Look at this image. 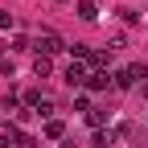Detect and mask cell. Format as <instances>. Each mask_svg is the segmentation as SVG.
<instances>
[{
  "label": "cell",
  "mask_w": 148,
  "mask_h": 148,
  "mask_svg": "<svg viewBox=\"0 0 148 148\" xmlns=\"http://www.w3.org/2000/svg\"><path fill=\"white\" fill-rule=\"evenodd\" d=\"M127 78H132V86L144 82V78H148V66H144V62H132V66H127Z\"/></svg>",
  "instance_id": "4"
},
{
  "label": "cell",
  "mask_w": 148,
  "mask_h": 148,
  "mask_svg": "<svg viewBox=\"0 0 148 148\" xmlns=\"http://www.w3.org/2000/svg\"><path fill=\"white\" fill-rule=\"evenodd\" d=\"M86 119H90V123H95V127H99V123L107 119V111H103V107H90V111H86Z\"/></svg>",
  "instance_id": "8"
},
{
  "label": "cell",
  "mask_w": 148,
  "mask_h": 148,
  "mask_svg": "<svg viewBox=\"0 0 148 148\" xmlns=\"http://www.w3.org/2000/svg\"><path fill=\"white\" fill-rule=\"evenodd\" d=\"M90 144H95V148H107V144H111V132H95V140H90Z\"/></svg>",
  "instance_id": "9"
},
{
  "label": "cell",
  "mask_w": 148,
  "mask_h": 148,
  "mask_svg": "<svg viewBox=\"0 0 148 148\" xmlns=\"http://www.w3.org/2000/svg\"><path fill=\"white\" fill-rule=\"evenodd\" d=\"M115 86H119V90H127V86H132V78H127V70H119V74H115Z\"/></svg>",
  "instance_id": "10"
},
{
  "label": "cell",
  "mask_w": 148,
  "mask_h": 148,
  "mask_svg": "<svg viewBox=\"0 0 148 148\" xmlns=\"http://www.w3.org/2000/svg\"><path fill=\"white\" fill-rule=\"evenodd\" d=\"M12 25V12H4V8H0V29H8Z\"/></svg>",
  "instance_id": "11"
},
{
  "label": "cell",
  "mask_w": 148,
  "mask_h": 148,
  "mask_svg": "<svg viewBox=\"0 0 148 148\" xmlns=\"http://www.w3.org/2000/svg\"><path fill=\"white\" fill-rule=\"evenodd\" d=\"M78 16H82V21H95V16H99L95 0H78Z\"/></svg>",
  "instance_id": "5"
},
{
  "label": "cell",
  "mask_w": 148,
  "mask_h": 148,
  "mask_svg": "<svg viewBox=\"0 0 148 148\" xmlns=\"http://www.w3.org/2000/svg\"><path fill=\"white\" fill-rule=\"evenodd\" d=\"M33 74H37V78H49V58H37L33 62Z\"/></svg>",
  "instance_id": "7"
},
{
  "label": "cell",
  "mask_w": 148,
  "mask_h": 148,
  "mask_svg": "<svg viewBox=\"0 0 148 148\" xmlns=\"http://www.w3.org/2000/svg\"><path fill=\"white\" fill-rule=\"evenodd\" d=\"M107 82H111V78H107V70H90V74H86V86H90V90H103Z\"/></svg>",
  "instance_id": "3"
},
{
  "label": "cell",
  "mask_w": 148,
  "mask_h": 148,
  "mask_svg": "<svg viewBox=\"0 0 148 148\" xmlns=\"http://www.w3.org/2000/svg\"><path fill=\"white\" fill-rule=\"evenodd\" d=\"M58 4H70V0H58Z\"/></svg>",
  "instance_id": "12"
},
{
  "label": "cell",
  "mask_w": 148,
  "mask_h": 148,
  "mask_svg": "<svg viewBox=\"0 0 148 148\" xmlns=\"http://www.w3.org/2000/svg\"><path fill=\"white\" fill-rule=\"evenodd\" d=\"M62 132H66V127H62V119H49V123H45V136H49V140H58Z\"/></svg>",
  "instance_id": "6"
},
{
  "label": "cell",
  "mask_w": 148,
  "mask_h": 148,
  "mask_svg": "<svg viewBox=\"0 0 148 148\" xmlns=\"http://www.w3.org/2000/svg\"><path fill=\"white\" fill-rule=\"evenodd\" d=\"M86 74H90L86 62H70V66H66V82H70V86H82V82H86Z\"/></svg>",
  "instance_id": "2"
},
{
  "label": "cell",
  "mask_w": 148,
  "mask_h": 148,
  "mask_svg": "<svg viewBox=\"0 0 148 148\" xmlns=\"http://www.w3.org/2000/svg\"><path fill=\"white\" fill-rule=\"evenodd\" d=\"M0 132H4V123H0Z\"/></svg>",
  "instance_id": "13"
},
{
  "label": "cell",
  "mask_w": 148,
  "mask_h": 148,
  "mask_svg": "<svg viewBox=\"0 0 148 148\" xmlns=\"http://www.w3.org/2000/svg\"><path fill=\"white\" fill-rule=\"evenodd\" d=\"M66 41H62V37L58 33H41V37H37V58H49V53H58Z\"/></svg>",
  "instance_id": "1"
}]
</instances>
